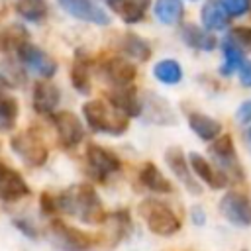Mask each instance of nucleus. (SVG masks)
<instances>
[{"label":"nucleus","mask_w":251,"mask_h":251,"mask_svg":"<svg viewBox=\"0 0 251 251\" xmlns=\"http://www.w3.org/2000/svg\"><path fill=\"white\" fill-rule=\"evenodd\" d=\"M57 202L65 214L78 218L82 224L102 226L106 220V212H104V206H102L96 190L86 182L73 184V186L65 188L57 196Z\"/></svg>","instance_id":"1"},{"label":"nucleus","mask_w":251,"mask_h":251,"mask_svg":"<svg viewBox=\"0 0 251 251\" xmlns=\"http://www.w3.org/2000/svg\"><path fill=\"white\" fill-rule=\"evenodd\" d=\"M82 116L88 127L100 133L122 135L129 127V116L106 100H88L82 106Z\"/></svg>","instance_id":"2"},{"label":"nucleus","mask_w":251,"mask_h":251,"mask_svg":"<svg viewBox=\"0 0 251 251\" xmlns=\"http://www.w3.org/2000/svg\"><path fill=\"white\" fill-rule=\"evenodd\" d=\"M139 216L143 218V222L147 224L149 231H153L155 235H173L180 229V220L178 216L163 202L147 198L139 204L137 208Z\"/></svg>","instance_id":"3"},{"label":"nucleus","mask_w":251,"mask_h":251,"mask_svg":"<svg viewBox=\"0 0 251 251\" xmlns=\"http://www.w3.org/2000/svg\"><path fill=\"white\" fill-rule=\"evenodd\" d=\"M10 145H12V151L29 167H41V165H45V161L49 157L47 145L43 143L39 133L33 129H25L22 133H16L10 141Z\"/></svg>","instance_id":"4"},{"label":"nucleus","mask_w":251,"mask_h":251,"mask_svg":"<svg viewBox=\"0 0 251 251\" xmlns=\"http://www.w3.org/2000/svg\"><path fill=\"white\" fill-rule=\"evenodd\" d=\"M47 239L63 251H88L92 247V237L78 227L67 226L61 220H53L47 227Z\"/></svg>","instance_id":"5"},{"label":"nucleus","mask_w":251,"mask_h":251,"mask_svg":"<svg viewBox=\"0 0 251 251\" xmlns=\"http://www.w3.org/2000/svg\"><path fill=\"white\" fill-rule=\"evenodd\" d=\"M210 153L214 155V159L218 161V169L224 171L227 175V178H231L233 182H239L243 180V169L239 165V159H237V153H235V145H233V139L231 135H218L210 147Z\"/></svg>","instance_id":"6"},{"label":"nucleus","mask_w":251,"mask_h":251,"mask_svg":"<svg viewBox=\"0 0 251 251\" xmlns=\"http://www.w3.org/2000/svg\"><path fill=\"white\" fill-rule=\"evenodd\" d=\"M220 212L222 216L239 227L251 226V198L241 192H227L220 200Z\"/></svg>","instance_id":"7"},{"label":"nucleus","mask_w":251,"mask_h":251,"mask_svg":"<svg viewBox=\"0 0 251 251\" xmlns=\"http://www.w3.org/2000/svg\"><path fill=\"white\" fill-rule=\"evenodd\" d=\"M51 120L55 124V131L61 147L73 149L84 139V126L80 118H76L73 112H57L51 116Z\"/></svg>","instance_id":"8"},{"label":"nucleus","mask_w":251,"mask_h":251,"mask_svg":"<svg viewBox=\"0 0 251 251\" xmlns=\"http://www.w3.org/2000/svg\"><path fill=\"white\" fill-rule=\"evenodd\" d=\"M86 161H88V167L94 173V176H98L100 180H104L106 176H110L122 169L118 155L102 145H96V143H90L86 147Z\"/></svg>","instance_id":"9"},{"label":"nucleus","mask_w":251,"mask_h":251,"mask_svg":"<svg viewBox=\"0 0 251 251\" xmlns=\"http://www.w3.org/2000/svg\"><path fill=\"white\" fill-rule=\"evenodd\" d=\"M18 57L20 61L29 69L33 71L35 75H39L41 78H51L55 73H57V63L39 47H35L33 43H25L20 47L18 51Z\"/></svg>","instance_id":"10"},{"label":"nucleus","mask_w":251,"mask_h":251,"mask_svg":"<svg viewBox=\"0 0 251 251\" xmlns=\"http://www.w3.org/2000/svg\"><path fill=\"white\" fill-rule=\"evenodd\" d=\"M29 192L31 190H29L27 182L24 180V176L16 169L0 163V200L16 202L20 198L29 196Z\"/></svg>","instance_id":"11"},{"label":"nucleus","mask_w":251,"mask_h":251,"mask_svg":"<svg viewBox=\"0 0 251 251\" xmlns=\"http://www.w3.org/2000/svg\"><path fill=\"white\" fill-rule=\"evenodd\" d=\"M65 12H69L71 16L94 24V25H108L110 24V16L92 0H57Z\"/></svg>","instance_id":"12"},{"label":"nucleus","mask_w":251,"mask_h":251,"mask_svg":"<svg viewBox=\"0 0 251 251\" xmlns=\"http://www.w3.org/2000/svg\"><path fill=\"white\" fill-rule=\"evenodd\" d=\"M165 161L169 165V169L175 173V176L184 184V188L190 192V194H202V186L196 182V178L192 176V169H190V163L186 161L184 153L176 147H171L167 153H165Z\"/></svg>","instance_id":"13"},{"label":"nucleus","mask_w":251,"mask_h":251,"mask_svg":"<svg viewBox=\"0 0 251 251\" xmlns=\"http://www.w3.org/2000/svg\"><path fill=\"white\" fill-rule=\"evenodd\" d=\"M188 163H190V169L196 173V176L200 180H204L214 190H220V188H224L229 182V178H227V175L224 171H220L218 167H214L210 161H206L198 153H190L188 155Z\"/></svg>","instance_id":"14"},{"label":"nucleus","mask_w":251,"mask_h":251,"mask_svg":"<svg viewBox=\"0 0 251 251\" xmlns=\"http://www.w3.org/2000/svg\"><path fill=\"white\" fill-rule=\"evenodd\" d=\"M108 102L114 104L118 110H122L126 116L133 118V116H141L143 110V102L137 96L135 86L131 84H124V86H114V90L108 92Z\"/></svg>","instance_id":"15"},{"label":"nucleus","mask_w":251,"mask_h":251,"mask_svg":"<svg viewBox=\"0 0 251 251\" xmlns=\"http://www.w3.org/2000/svg\"><path fill=\"white\" fill-rule=\"evenodd\" d=\"M102 73L108 78V82H112L114 86H124V84H131L137 71L133 67V63H129L126 57H110L102 63Z\"/></svg>","instance_id":"16"},{"label":"nucleus","mask_w":251,"mask_h":251,"mask_svg":"<svg viewBox=\"0 0 251 251\" xmlns=\"http://www.w3.org/2000/svg\"><path fill=\"white\" fill-rule=\"evenodd\" d=\"M61 100V92L51 82H37L33 86V110L37 114L49 116L55 112L57 104Z\"/></svg>","instance_id":"17"},{"label":"nucleus","mask_w":251,"mask_h":251,"mask_svg":"<svg viewBox=\"0 0 251 251\" xmlns=\"http://www.w3.org/2000/svg\"><path fill=\"white\" fill-rule=\"evenodd\" d=\"M106 2L126 24L141 22L151 4V0H106Z\"/></svg>","instance_id":"18"},{"label":"nucleus","mask_w":251,"mask_h":251,"mask_svg":"<svg viewBox=\"0 0 251 251\" xmlns=\"http://www.w3.org/2000/svg\"><path fill=\"white\" fill-rule=\"evenodd\" d=\"M139 182L151 190V192H157V194H171L175 188L171 184V180L165 178V175L155 167V163H145L139 171Z\"/></svg>","instance_id":"19"},{"label":"nucleus","mask_w":251,"mask_h":251,"mask_svg":"<svg viewBox=\"0 0 251 251\" xmlns=\"http://www.w3.org/2000/svg\"><path fill=\"white\" fill-rule=\"evenodd\" d=\"M29 41V33L22 24H10L0 31V51L6 55L18 53L22 45Z\"/></svg>","instance_id":"20"},{"label":"nucleus","mask_w":251,"mask_h":251,"mask_svg":"<svg viewBox=\"0 0 251 251\" xmlns=\"http://www.w3.org/2000/svg\"><path fill=\"white\" fill-rule=\"evenodd\" d=\"M141 114L147 116V120L155 122V124H175V112L173 108L167 104V100L159 98L157 94H149L147 102H143V110Z\"/></svg>","instance_id":"21"},{"label":"nucleus","mask_w":251,"mask_h":251,"mask_svg":"<svg viewBox=\"0 0 251 251\" xmlns=\"http://www.w3.org/2000/svg\"><path fill=\"white\" fill-rule=\"evenodd\" d=\"M188 126L204 141H212L222 133V124L218 120L206 116V114H200V112L188 114Z\"/></svg>","instance_id":"22"},{"label":"nucleus","mask_w":251,"mask_h":251,"mask_svg":"<svg viewBox=\"0 0 251 251\" xmlns=\"http://www.w3.org/2000/svg\"><path fill=\"white\" fill-rule=\"evenodd\" d=\"M104 224H106V235H108L110 245H116L118 241H122L131 229V220H129L127 210H118L106 216Z\"/></svg>","instance_id":"23"},{"label":"nucleus","mask_w":251,"mask_h":251,"mask_svg":"<svg viewBox=\"0 0 251 251\" xmlns=\"http://www.w3.org/2000/svg\"><path fill=\"white\" fill-rule=\"evenodd\" d=\"M182 39L188 47L198 49V51H212L218 43L216 37L210 33V29H206V27L202 29V27L192 25V24L182 27Z\"/></svg>","instance_id":"24"},{"label":"nucleus","mask_w":251,"mask_h":251,"mask_svg":"<svg viewBox=\"0 0 251 251\" xmlns=\"http://www.w3.org/2000/svg\"><path fill=\"white\" fill-rule=\"evenodd\" d=\"M227 16L229 14L226 12V8L222 6L220 0L206 2L204 8H202V12H200V20H202L204 27L210 29V31H214V29H226V25L229 24L227 22Z\"/></svg>","instance_id":"25"},{"label":"nucleus","mask_w":251,"mask_h":251,"mask_svg":"<svg viewBox=\"0 0 251 251\" xmlns=\"http://www.w3.org/2000/svg\"><path fill=\"white\" fill-rule=\"evenodd\" d=\"M120 51L124 55H127V57L135 59V61H141V63L151 57L149 43L143 37H139V35H135L131 31H127V33L122 35V39H120Z\"/></svg>","instance_id":"26"},{"label":"nucleus","mask_w":251,"mask_h":251,"mask_svg":"<svg viewBox=\"0 0 251 251\" xmlns=\"http://www.w3.org/2000/svg\"><path fill=\"white\" fill-rule=\"evenodd\" d=\"M153 12H155V18L165 24V25H175L182 20V14H184V4L180 0H155V6H153Z\"/></svg>","instance_id":"27"},{"label":"nucleus","mask_w":251,"mask_h":251,"mask_svg":"<svg viewBox=\"0 0 251 251\" xmlns=\"http://www.w3.org/2000/svg\"><path fill=\"white\" fill-rule=\"evenodd\" d=\"M71 82L80 94L90 92V63L84 55H76L71 67Z\"/></svg>","instance_id":"28"},{"label":"nucleus","mask_w":251,"mask_h":251,"mask_svg":"<svg viewBox=\"0 0 251 251\" xmlns=\"http://www.w3.org/2000/svg\"><path fill=\"white\" fill-rule=\"evenodd\" d=\"M222 53H224V65L220 67V75L229 76V75H233L235 71H239V67H241L243 61H245L243 51H241L235 43H231L229 39H224V43H222Z\"/></svg>","instance_id":"29"},{"label":"nucleus","mask_w":251,"mask_h":251,"mask_svg":"<svg viewBox=\"0 0 251 251\" xmlns=\"http://www.w3.org/2000/svg\"><path fill=\"white\" fill-rule=\"evenodd\" d=\"M20 114V104L14 96H8L0 92V131H10L14 129Z\"/></svg>","instance_id":"30"},{"label":"nucleus","mask_w":251,"mask_h":251,"mask_svg":"<svg viewBox=\"0 0 251 251\" xmlns=\"http://www.w3.org/2000/svg\"><path fill=\"white\" fill-rule=\"evenodd\" d=\"M16 12L27 22H43L47 18L49 8L45 0H18Z\"/></svg>","instance_id":"31"},{"label":"nucleus","mask_w":251,"mask_h":251,"mask_svg":"<svg viewBox=\"0 0 251 251\" xmlns=\"http://www.w3.org/2000/svg\"><path fill=\"white\" fill-rule=\"evenodd\" d=\"M153 75L163 84H176L182 78V69L175 59H163L153 67Z\"/></svg>","instance_id":"32"},{"label":"nucleus","mask_w":251,"mask_h":251,"mask_svg":"<svg viewBox=\"0 0 251 251\" xmlns=\"http://www.w3.org/2000/svg\"><path fill=\"white\" fill-rule=\"evenodd\" d=\"M231 43H235L241 51H251V27L247 25H237V27H231L227 31V37Z\"/></svg>","instance_id":"33"},{"label":"nucleus","mask_w":251,"mask_h":251,"mask_svg":"<svg viewBox=\"0 0 251 251\" xmlns=\"http://www.w3.org/2000/svg\"><path fill=\"white\" fill-rule=\"evenodd\" d=\"M229 16H243L251 10V0H220Z\"/></svg>","instance_id":"34"},{"label":"nucleus","mask_w":251,"mask_h":251,"mask_svg":"<svg viewBox=\"0 0 251 251\" xmlns=\"http://www.w3.org/2000/svg\"><path fill=\"white\" fill-rule=\"evenodd\" d=\"M57 208H59V202L55 200V196H51L49 192L39 194V210L43 212V216H53Z\"/></svg>","instance_id":"35"},{"label":"nucleus","mask_w":251,"mask_h":251,"mask_svg":"<svg viewBox=\"0 0 251 251\" xmlns=\"http://www.w3.org/2000/svg\"><path fill=\"white\" fill-rule=\"evenodd\" d=\"M14 226L25 235V237H29V239H35L37 237V229L33 227V224L31 222H27V220H22V218H16L14 220Z\"/></svg>","instance_id":"36"},{"label":"nucleus","mask_w":251,"mask_h":251,"mask_svg":"<svg viewBox=\"0 0 251 251\" xmlns=\"http://www.w3.org/2000/svg\"><path fill=\"white\" fill-rule=\"evenodd\" d=\"M235 120L239 122V124H249L251 122V100H245L239 108H237V112H235Z\"/></svg>","instance_id":"37"},{"label":"nucleus","mask_w":251,"mask_h":251,"mask_svg":"<svg viewBox=\"0 0 251 251\" xmlns=\"http://www.w3.org/2000/svg\"><path fill=\"white\" fill-rule=\"evenodd\" d=\"M190 220L194 226H204L206 224V212L202 210V206H192L190 208Z\"/></svg>","instance_id":"38"},{"label":"nucleus","mask_w":251,"mask_h":251,"mask_svg":"<svg viewBox=\"0 0 251 251\" xmlns=\"http://www.w3.org/2000/svg\"><path fill=\"white\" fill-rule=\"evenodd\" d=\"M239 78L243 86H251V61H243L239 67Z\"/></svg>","instance_id":"39"},{"label":"nucleus","mask_w":251,"mask_h":251,"mask_svg":"<svg viewBox=\"0 0 251 251\" xmlns=\"http://www.w3.org/2000/svg\"><path fill=\"white\" fill-rule=\"evenodd\" d=\"M2 82H4V80H2V76H0V84H2Z\"/></svg>","instance_id":"40"}]
</instances>
